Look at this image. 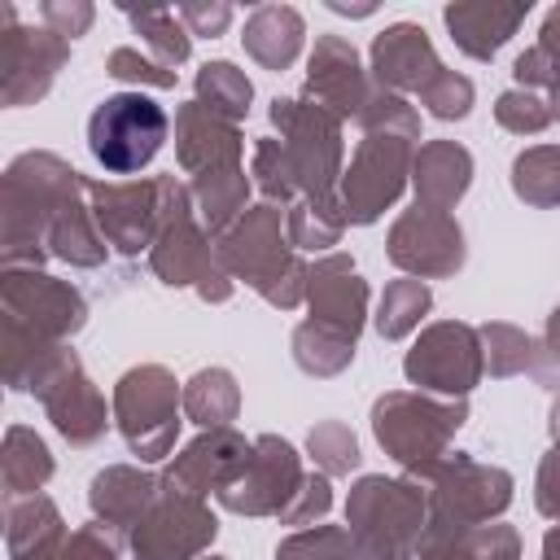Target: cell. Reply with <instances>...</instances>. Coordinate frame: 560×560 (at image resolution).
Listing matches in <instances>:
<instances>
[{
	"label": "cell",
	"instance_id": "obj_1",
	"mask_svg": "<svg viewBox=\"0 0 560 560\" xmlns=\"http://www.w3.org/2000/svg\"><path fill=\"white\" fill-rule=\"evenodd\" d=\"M88 179L57 153H22L0 179V254L4 267H39L48 258V228L57 210L79 197Z\"/></svg>",
	"mask_w": 560,
	"mask_h": 560
},
{
	"label": "cell",
	"instance_id": "obj_2",
	"mask_svg": "<svg viewBox=\"0 0 560 560\" xmlns=\"http://www.w3.org/2000/svg\"><path fill=\"white\" fill-rule=\"evenodd\" d=\"M468 420L464 398H438L420 389H389L372 402V433L385 455L416 481H429L433 468L451 455V438Z\"/></svg>",
	"mask_w": 560,
	"mask_h": 560
},
{
	"label": "cell",
	"instance_id": "obj_3",
	"mask_svg": "<svg viewBox=\"0 0 560 560\" xmlns=\"http://www.w3.org/2000/svg\"><path fill=\"white\" fill-rule=\"evenodd\" d=\"M346 529L372 560H411L429 529V494L416 477H359L346 499Z\"/></svg>",
	"mask_w": 560,
	"mask_h": 560
},
{
	"label": "cell",
	"instance_id": "obj_4",
	"mask_svg": "<svg viewBox=\"0 0 560 560\" xmlns=\"http://www.w3.org/2000/svg\"><path fill=\"white\" fill-rule=\"evenodd\" d=\"M149 267L171 289L192 284L201 293V302H228L232 298V276L219 267L210 232L197 219L192 192L175 175H162V223H158V236L149 249Z\"/></svg>",
	"mask_w": 560,
	"mask_h": 560
},
{
	"label": "cell",
	"instance_id": "obj_5",
	"mask_svg": "<svg viewBox=\"0 0 560 560\" xmlns=\"http://www.w3.org/2000/svg\"><path fill=\"white\" fill-rule=\"evenodd\" d=\"M271 122L280 127L298 192L315 206H341V118L306 96H276Z\"/></svg>",
	"mask_w": 560,
	"mask_h": 560
},
{
	"label": "cell",
	"instance_id": "obj_6",
	"mask_svg": "<svg viewBox=\"0 0 560 560\" xmlns=\"http://www.w3.org/2000/svg\"><path fill=\"white\" fill-rule=\"evenodd\" d=\"M179 402H184V389L162 363H140L118 376L114 424L131 446V455H140V464H158L171 455L179 438Z\"/></svg>",
	"mask_w": 560,
	"mask_h": 560
},
{
	"label": "cell",
	"instance_id": "obj_7",
	"mask_svg": "<svg viewBox=\"0 0 560 560\" xmlns=\"http://www.w3.org/2000/svg\"><path fill=\"white\" fill-rule=\"evenodd\" d=\"M508 503H512V472L455 451L429 477V529L424 534H455V529L499 521Z\"/></svg>",
	"mask_w": 560,
	"mask_h": 560
},
{
	"label": "cell",
	"instance_id": "obj_8",
	"mask_svg": "<svg viewBox=\"0 0 560 560\" xmlns=\"http://www.w3.org/2000/svg\"><path fill=\"white\" fill-rule=\"evenodd\" d=\"M166 131H171V118L158 101H149L140 92H118L92 109L88 149L105 171L136 175L158 158V149L166 144Z\"/></svg>",
	"mask_w": 560,
	"mask_h": 560
},
{
	"label": "cell",
	"instance_id": "obj_9",
	"mask_svg": "<svg viewBox=\"0 0 560 560\" xmlns=\"http://www.w3.org/2000/svg\"><path fill=\"white\" fill-rule=\"evenodd\" d=\"M0 324H13L39 341H66L88 324V298L39 267H4L0 276Z\"/></svg>",
	"mask_w": 560,
	"mask_h": 560
},
{
	"label": "cell",
	"instance_id": "obj_10",
	"mask_svg": "<svg viewBox=\"0 0 560 560\" xmlns=\"http://www.w3.org/2000/svg\"><path fill=\"white\" fill-rule=\"evenodd\" d=\"M411 162H416V144L407 136H389V131H372L359 140L346 175H341V210L346 223H376L407 188L411 179Z\"/></svg>",
	"mask_w": 560,
	"mask_h": 560
},
{
	"label": "cell",
	"instance_id": "obj_11",
	"mask_svg": "<svg viewBox=\"0 0 560 560\" xmlns=\"http://www.w3.org/2000/svg\"><path fill=\"white\" fill-rule=\"evenodd\" d=\"M402 372L411 385H420V394H438V398H468L472 385L486 372V354H481V337L472 324L459 319H438L429 324L416 346L402 359Z\"/></svg>",
	"mask_w": 560,
	"mask_h": 560
},
{
	"label": "cell",
	"instance_id": "obj_12",
	"mask_svg": "<svg viewBox=\"0 0 560 560\" xmlns=\"http://www.w3.org/2000/svg\"><path fill=\"white\" fill-rule=\"evenodd\" d=\"M214 534H219V516L206 508V499L162 477V494L153 499V508L131 529L127 542H131V560H201Z\"/></svg>",
	"mask_w": 560,
	"mask_h": 560
},
{
	"label": "cell",
	"instance_id": "obj_13",
	"mask_svg": "<svg viewBox=\"0 0 560 560\" xmlns=\"http://www.w3.org/2000/svg\"><path fill=\"white\" fill-rule=\"evenodd\" d=\"M70 57V39L48 26H22L13 4H0V101L9 109L48 96L57 70Z\"/></svg>",
	"mask_w": 560,
	"mask_h": 560
},
{
	"label": "cell",
	"instance_id": "obj_14",
	"mask_svg": "<svg viewBox=\"0 0 560 560\" xmlns=\"http://www.w3.org/2000/svg\"><path fill=\"white\" fill-rule=\"evenodd\" d=\"M214 258L232 280H245L254 293H262L298 258L289 245L280 206H271V201L249 206L223 236H214Z\"/></svg>",
	"mask_w": 560,
	"mask_h": 560
},
{
	"label": "cell",
	"instance_id": "obj_15",
	"mask_svg": "<svg viewBox=\"0 0 560 560\" xmlns=\"http://www.w3.org/2000/svg\"><path fill=\"white\" fill-rule=\"evenodd\" d=\"M302 477L306 472L293 442H284L280 433H262L254 438L245 468L219 490V503L236 516H280L293 503Z\"/></svg>",
	"mask_w": 560,
	"mask_h": 560
},
{
	"label": "cell",
	"instance_id": "obj_16",
	"mask_svg": "<svg viewBox=\"0 0 560 560\" xmlns=\"http://www.w3.org/2000/svg\"><path fill=\"white\" fill-rule=\"evenodd\" d=\"M385 254L398 271L411 280H446L464 267V228L446 210H424L411 206L394 219L385 236Z\"/></svg>",
	"mask_w": 560,
	"mask_h": 560
},
{
	"label": "cell",
	"instance_id": "obj_17",
	"mask_svg": "<svg viewBox=\"0 0 560 560\" xmlns=\"http://www.w3.org/2000/svg\"><path fill=\"white\" fill-rule=\"evenodd\" d=\"M88 206H92V219H96L105 245H114L118 254L153 249V236L162 223V175L158 179H122V184L88 179Z\"/></svg>",
	"mask_w": 560,
	"mask_h": 560
},
{
	"label": "cell",
	"instance_id": "obj_18",
	"mask_svg": "<svg viewBox=\"0 0 560 560\" xmlns=\"http://www.w3.org/2000/svg\"><path fill=\"white\" fill-rule=\"evenodd\" d=\"M368 96H372V83L363 74L354 44L341 35H319L306 61V101L332 109L346 122V118H359Z\"/></svg>",
	"mask_w": 560,
	"mask_h": 560
},
{
	"label": "cell",
	"instance_id": "obj_19",
	"mask_svg": "<svg viewBox=\"0 0 560 560\" xmlns=\"http://www.w3.org/2000/svg\"><path fill=\"white\" fill-rule=\"evenodd\" d=\"M306 306L315 324H328L359 341L363 319H368V280L354 271L350 254H324L311 262Z\"/></svg>",
	"mask_w": 560,
	"mask_h": 560
},
{
	"label": "cell",
	"instance_id": "obj_20",
	"mask_svg": "<svg viewBox=\"0 0 560 560\" xmlns=\"http://www.w3.org/2000/svg\"><path fill=\"white\" fill-rule=\"evenodd\" d=\"M249 446L245 433H236L232 424L228 429H201V438H192L166 468V481L206 499V494H219L249 459Z\"/></svg>",
	"mask_w": 560,
	"mask_h": 560
},
{
	"label": "cell",
	"instance_id": "obj_21",
	"mask_svg": "<svg viewBox=\"0 0 560 560\" xmlns=\"http://www.w3.org/2000/svg\"><path fill=\"white\" fill-rule=\"evenodd\" d=\"M158 494H162V477H153L149 468H136V464H109L88 486L92 516L114 538H131V529L144 521V512L153 508Z\"/></svg>",
	"mask_w": 560,
	"mask_h": 560
},
{
	"label": "cell",
	"instance_id": "obj_22",
	"mask_svg": "<svg viewBox=\"0 0 560 560\" xmlns=\"http://www.w3.org/2000/svg\"><path fill=\"white\" fill-rule=\"evenodd\" d=\"M438 70H442V61H438L424 26H416V22H394L372 39V79L385 92H398V96L420 92Z\"/></svg>",
	"mask_w": 560,
	"mask_h": 560
},
{
	"label": "cell",
	"instance_id": "obj_23",
	"mask_svg": "<svg viewBox=\"0 0 560 560\" xmlns=\"http://www.w3.org/2000/svg\"><path fill=\"white\" fill-rule=\"evenodd\" d=\"M245 149V136L236 122L210 114L206 105L188 101L175 109V158L188 175H206L219 166H236Z\"/></svg>",
	"mask_w": 560,
	"mask_h": 560
},
{
	"label": "cell",
	"instance_id": "obj_24",
	"mask_svg": "<svg viewBox=\"0 0 560 560\" xmlns=\"http://www.w3.org/2000/svg\"><path fill=\"white\" fill-rule=\"evenodd\" d=\"M52 429L70 442V446H96L109 429V416H105V398L101 389L92 385V376L83 372V363H74L66 376H57L44 394H39Z\"/></svg>",
	"mask_w": 560,
	"mask_h": 560
},
{
	"label": "cell",
	"instance_id": "obj_25",
	"mask_svg": "<svg viewBox=\"0 0 560 560\" xmlns=\"http://www.w3.org/2000/svg\"><path fill=\"white\" fill-rule=\"evenodd\" d=\"M529 0L525 4H503V0H459L442 9V22L455 39L459 52H468L472 61H490L525 22Z\"/></svg>",
	"mask_w": 560,
	"mask_h": 560
},
{
	"label": "cell",
	"instance_id": "obj_26",
	"mask_svg": "<svg viewBox=\"0 0 560 560\" xmlns=\"http://www.w3.org/2000/svg\"><path fill=\"white\" fill-rule=\"evenodd\" d=\"M411 184H416V206L451 210L472 184V153L455 140H424L411 162Z\"/></svg>",
	"mask_w": 560,
	"mask_h": 560
},
{
	"label": "cell",
	"instance_id": "obj_27",
	"mask_svg": "<svg viewBox=\"0 0 560 560\" xmlns=\"http://www.w3.org/2000/svg\"><path fill=\"white\" fill-rule=\"evenodd\" d=\"M66 542V521L48 494L9 499L4 508V547L9 560H52Z\"/></svg>",
	"mask_w": 560,
	"mask_h": 560
},
{
	"label": "cell",
	"instance_id": "obj_28",
	"mask_svg": "<svg viewBox=\"0 0 560 560\" xmlns=\"http://www.w3.org/2000/svg\"><path fill=\"white\" fill-rule=\"evenodd\" d=\"M245 52L262 66V70H289L302 52V39H306V26H302V13L289 9V4H258L249 18H245Z\"/></svg>",
	"mask_w": 560,
	"mask_h": 560
},
{
	"label": "cell",
	"instance_id": "obj_29",
	"mask_svg": "<svg viewBox=\"0 0 560 560\" xmlns=\"http://www.w3.org/2000/svg\"><path fill=\"white\" fill-rule=\"evenodd\" d=\"M188 192H192V206H197V219H201V228L210 232V236H223L249 206V175H245V166L236 162V166H219V171H206V175H192V184H188Z\"/></svg>",
	"mask_w": 560,
	"mask_h": 560
},
{
	"label": "cell",
	"instance_id": "obj_30",
	"mask_svg": "<svg viewBox=\"0 0 560 560\" xmlns=\"http://www.w3.org/2000/svg\"><path fill=\"white\" fill-rule=\"evenodd\" d=\"M416 560H521V538L503 521H486L455 534H424Z\"/></svg>",
	"mask_w": 560,
	"mask_h": 560
},
{
	"label": "cell",
	"instance_id": "obj_31",
	"mask_svg": "<svg viewBox=\"0 0 560 560\" xmlns=\"http://www.w3.org/2000/svg\"><path fill=\"white\" fill-rule=\"evenodd\" d=\"M48 258H61L70 267H101L105 262V236L92 219L88 188L57 210V219L48 228Z\"/></svg>",
	"mask_w": 560,
	"mask_h": 560
},
{
	"label": "cell",
	"instance_id": "obj_32",
	"mask_svg": "<svg viewBox=\"0 0 560 560\" xmlns=\"http://www.w3.org/2000/svg\"><path fill=\"white\" fill-rule=\"evenodd\" d=\"M0 477H4V494L9 499L39 494L44 481L52 477L48 442L35 429H26V424H9L4 429V446H0Z\"/></svg>",
	"mask_w": 560,
	"mask_h": 560
},
{
	"label": "cell",
	"instance_id": "obj_33",
	"mask_svg": "<svg viewBox=\"0 0 560 560\" xmlns=\"http://www.w3.org/2000/svg\"><path fill=\"white\" fill-rule=\"evenodd\" d=\"M241 411V385L228 368H201L184 381V416L201 429H228Z\"/></svg>",
	"mask_w": 560,
	"mask_h": 560
},
{
	"label": "cell",
	"instance_id": "obj_34",
	"mask_svg": "<svg viewBox=\"0 0 560 560\" xmlns=\"http://www.w3.org/2000/svg\"><path fill=\"white\" fill-rule=\"evenodd\" d=\"M293 363L306 372V376H337L354 363V337L328 328V324H315V319H302L293 328Z\"/></svg>",
	"mask_w": 560,
	"mask_h": 560
},
{
	"label": "cell",
	"instance_id": "obj_35",
	"mask_svg": "<svg viewBox=\"0 0 560 560\" xmlns=\"http://www.w3.org/2000/svg\"><path fill=\"white\" fill-rule=\"evenodd\" d=\"M512 192L538 210L560 206V144L521 149L512 162Z\"/></svg>",
	"mask_w": 560,
	"mask_h": 560
},
{
	"label": "cell",
	"instance_id": "obj_36",
	"mask_svg": "<svg viewBox=\"0 0 560 560\" xmlns=\"http://www.w3.org/2000/svg\"><path fill=\"white\" fill-rule=\"evenodd\" d=\"M249 101H254V83L232 61H206L197 70V105H206L210 114L241 122L249 114Z\"/></svg>",
	"mask_w": 560,
	"mask_h": 560
},
{
	"label": "cell",
	"instance_id": "obj_37",
	"mask_svg": "<svg viewBox=\"0 0 560 560\" xmlns=\"http://www.w3.org/2000/svg\"><path fill=\"white\" fill-rule=\"evenodd\" d=\"M433 306V293H429V284L424 280H389L385 284V293H381V306H376V332L385 337V341H402L416 324H420V315Z\"/></svg>",
	"mask_w": 560,
	"mask_h": 560
},
{
	"label": "cell",
	"instance_id": "obj_38",
	"mask_svg": "<svg viewBox=\"0 0 560 560\" xmlns=\"http://www.w3.org/2000/svg\"><path fill=\"white\" fill-rule=\"evenodd\" d=\"M284 232H289V245L293 249H306V254H319L328 245L341 241L346 232V210L341 206H315L306 197H298L284 214Z\"/></svg>",
	"mask_w": 560,
	"mask_h": 560
},
{
	"label": "cell",
	"instance_id": "obj_39",
	"mask_svg": "<svg viewBox=\"0 0 560 560\" xmlns=\"http://www.w3.org/2000/svg\"><path fill=\"white\" fill-rule=\"evenodd\" d=\"M127 13H131L136 35H144V44L158 52V61L166 70H175L192 57V35L179 22V13H171V9H127Z\"/></svg>",
	"mask_w": 560,
	"mask_h": 560
},
{
	"label": "cell",
	"instance_id": "obj_40",
	"mask_svg": "<svg viewBox=\"0 0 560 560\" xmlns=\"http://www.w3.org/2000/svg\"><path fill=\"white\" fill-rule=\"evenodd\" d=\"M477 337H481V354H486L490 376H516V372L534 368V341L516 324L494 319V324H481Z\"/></svg>",
	"mask_w": 560,
	"mask_h": 560
},
{
	"label": "cell",
	"instance_id": "obj_41",
	"mask_svg": "<svg viewBox=\"0 0 560 560\" xmlns=\"http://www.w3.org/2000/svg\"><path fill=\"white\" fill-rule=\"evenodd\" d=\"M249 175L258 184V192L276 206L293 201L298 197V179H293V166H289V153H284V140L276 136H258L254 140V162H249Z\"/></svg>",
	"mask_w": 560,
	"mask_h": 560
},
{
	"label": "cell",
	"instance_id": "obj_42",
	"mask_svg": "<svg viewBox=\"0 0 560 560\" xmlns=\"http://www.w3.org/2000/svg\"><path fill=\"white\" fill-rule=\"evenodd\" d=\"M306 451H311V459L319 464L324 477H346L350 468H359V438L341 420H319L306 433Z\"/></svg>",
	"mask_w": 560,
	"mask_h": 560
},
{
	"label": "cell",
	"instance_id": "obj_43",
	"mask_svg": "<svg viewBox=\"0 0 560 560\" xmlns=\"http://www.w3.org/2000/svg\"><path fill=\"white\" fill-rule=\"evenodd\" d=\"M354 122L363 127V136H372V131H389V136H407V140L420 136V114L398 92H385V88H372V96L363 101Z\"/></svg>",
	"mask_w": 560,
	"mask_h": 560
},
{
	"label": "cell",
	"instance_id": "obj_44",
	"mask_svg": "<svg viewBox=\"0 0 560 560\" xmlns=\"http://www.w3.org/2000/svg\"><path fill=\"white\" fill-rule=\"evenodd\" d=\"M472 83L464 79V74H455V70H438L424 88H420V101H424V109L433 114V118H468V109H472Z\"/></svg>",
	"mask_w": 560,
	"mask_h": 560
},
{
	"label": "cell",
	"instance_id": "obj_45",
	"mask_svg": "<svg viewBox=\"0 0 560 560\" xmlns=\"http://www.w3.org/2000/svg\"><path fill=\"white\" fill-rule=\"evenodd\" d=\"M494 118H499V127L512 131V136H538V131L551 122V109H547V101H542L538 92L512 88V92H503V96L494 101Z\"/></svg>",
	"mask_w": 560,
	"mask_h": 560
},
{
	"label": "cell",
	"instance_id": "obj_46",
	"mask_svg": "<svg viewBox=\"0 0 560 560\" xmlns=\"http://www.w3.org/2000/svg\"><path fill=\"white\" fill-rule=\"evenodd\" d=\"M105 74H114L118 83H136V88H175V70L140 57L136 48H114L105 57Z\"/></svg>",
	"mask_w": 560,
	"mask_h": 560
},
{
	"label": "cell",
	"instance_id": "obj_47",
	"mask_svg": "<svg viewBox=\"0 0 560 560\" xmlns=\"http://www.w3.org/2000/svg\"><path fill=\"white\" fill-rule=\"evenodd\" d=\"M328 508H332V486H328L324 472L319 477L311 472V477H302L293 503L280 512V525H319L328 516Z\"/></svg>",
	"mask_w": 560,
	"mask_h": 560
},
{
	"label": "cell",
	"instance_id": "obj_48",
	"mask_svg": "<svg viewBox=\"0 0 560 560\" xmlns=\"http://www.w3.org/2000/svg\"><path fill=\"white\" fill-rule=\"evenodd\" d=\"M52 560H118V542L105 525H83V529L66 534V542Z\"/></svg>",
	"mask_w": 560,
	"mask_h": 560
},
{
	"label": "cell",
	"instance_id": "obj_49",
	"mask_svg": "<svg viewBox=\"0 0 560 560\" xmlns=\"http://www.w3.org/2000/svg\"><path fill=\"white\" fill-rule=\"evenodd\" d=\"M39 18H44V26H48L52 35L74 39V35H83V31L92 26L96 9H92L88 0H44V4H39Z\"/></svg>",
	"mask_w": 560,
	"mask_h": 560
},
{
	"label": "cell",
	"instance_id": "obj_50",
	"mask_svg": "<svg viewBox=\"0 0 560 560\" xmlns=\"http://www.w3.org/2000/svg\"><path fill=\"white\" fill-rule=\"evenodd\" d=\"M179 13V22L188 26V35H206V39H214V35H223L228 31V22H232V4H223V0H188V4H179L175 9Z\"/></svg>",
	"mask_w": 560,
	"mask_h": 560
},
{
	"label": "cell",
	"instance_id": "obj_51",
	"mask_svg": "<svg viewBox=\"0 0 560 560\" xmlns=\"http://www.w3.org/2000/svg\"><path fill=\"white\" fill-rule=\"evenodd\" d=\"M534 503H538L542 516L560 521V442H556V446L542 455V464H538V477H534Z\"/></svg>",
	"mask_w": 560,
	"mask_h": 560
},
{
	"label": "cell",
	"instance_id": "obj_52",
	"mask_svg": "<svg viewBox=\"0 0 560 560\" xmlns=\"http://www.w3.org/2000/svg\"><path fill=\"white\" fill-rule=\"evenodd\" d=\"M534 372H538L542 385H560V302H556V311L547 315L542 341L534 346Z\"/></svg>",
	"mask_w": 560,
	"mask_h": 560
},
{
	"label": "cell",
	"instance_id": "obj_53",
	"mask_svg": "<svg viewBox=\"0 0 560 560\" xmlns=\"http://www.w3.org/2000/svg\"><path fill=\"white\" fill-rule=\"evenodd\" d=\"M538 48L547 52V57H556L560 61V4L542 18V31H538Z\"/></svg>",
	"mask_w": 560,
	"mask_h": 560
},
{
	"label": "cell",
	"instance_id": "obj_54",
	"mask_svg": "<svg viewBox=\"0 0 560 560\" xmlns=\"http://www.w3.org/2000/svg\"><path fill=\"white\" fill-rule=\"evenodd\" d=\"M542 88H547V109H551V118L560 122V61H556V70H551V79H547Z\"/></svg>",
	"mask_w": 560,
	"mask_h": 560
},
{
	"label": "cell",
	"instance_id": "obj_55",
	"mask_svg": "<svg viewBox=\"0 0 560 560\" xmlns=\"http://www.w3.org/2000/svg\"><path fill=\"white\" fill-rule=\"evenodd\" d=\"M542 560H560V521L542 534Z\"/></svg>",
	"mask_w": 560,
	"mask_h": 560
},
{
	"label": "cell",
	"instance_id": "obj_56",
	"mask_svg": "<svg viewBox=\"0 0 560 560\" xmlns=\"http://www.w3.org/2000/svg\"><path fill=\"white\" fill-rule=\"evenodd\" d=\"M328 9L332 13H350V18H368L372 13V4H346V0H328Z\"/></svg>",
	"mask_w": 560,
	"mask_h": 560
},
{
	"label": "cell",
	"instance_id": "obj_57",
	"mask_svg": "<svg viewBox=\"0 0 560 560\" xmlns=\"http://www.w3.org/2000/svg\"><path fill=\"white\" fill-rule=\"evenodd\" d=\"M547 424H551V438L560 442V394H556V402H551V420H547Z\"/></svg>",
	"mask_w": 560,
	"mask_h": 560
},
{
	"label": "cell",
	"instance_id": "obj_58",
	"mask_svg": "<svg viewBox=\"0 0 560 560\" xmlns=\"http://www.w3.org/2000/svg\"><path fill=\"white\" fill-rule=\"evenodd\" d=\"M201 560H228V556H201Z\"/></svg>",
	"mask_w": 560,
	"mask_h": 560
}]
</instances>
